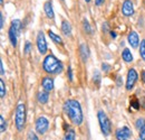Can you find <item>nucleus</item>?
I'll return each instance as SVG.
<instances>
[{
    "instance_id": "1",
    "label": "nucleus",
    "mask_w": 145,
    "mask_h": 140,
    "mask_svg": "<svg viewBox=\"0 0 145 140\" xmlns=\"http://www.w3.org/2000/svg\"><path fill=\"white\" fill-rule=\"evenodd\" d=\"M65 112L69 117L71 121L76 125H80L83 122V111L82 106L76 100H67L64 104Z\"/></svg>"
},
{
    "instance_id": "2",
    "label": "nucleus",
    "mask_w": 145,
    "mask_h": 140,
    "mask_svg": "<svg viewBox=\"0 0 145 140\" xmlns=\"http://www.w3.org/2000/svg\"><path fill=\"white\" fill-rule=\"evenodd\" d=\"M42 69L47 73L58 74V73H61V71H63V64L55 57L54 55H48L44 59Z\"/></svg>"
},
{
    "instance_id": "3",
    "label": "nucleus",
    "mask_w": 145,
    "mask_h": 140,
    "mask_svg": "<svg viewBox=\"0 0 145 140\" xmlns=\"http://www.w3.org/2000/svg\"><path fill=\"white\" fill-rule=\"evenodd\" d=\"M26 122V106L24 103H19L16 108V127L21 131Z\"/></svg>"
},
{
    "instance_id": "4",
    "label": "nucleus",
    "mask_w": 145,
    "mask_h": 140,
    "mask_svg": "<svg viewBox=\"0 0 145 140\" xmlns=\"http://www.w3.org/2000/svg\"><path fill=\"white\" fill-rule=\"evenodd\" d=\"M97 118H98L99 125H101V130H102L103 135L104 136H108L109 133H110V131H112V124H110L108 117L103 111H99L97 113Z\"/></svg>"
},
{
    "instance_id": "5",
    "label": "nucleus",
    "mask_w": 145,
    "mask_h": 140,
    "mask_svg": "<svg viewBox=\"0 0 145 140\" xmlns=\"http://www.w3.org/2000/svg\"><path fill=\"white\" fill-rule=\"evenodd\" d=\"M48 125H49V122H48L47 118L39 117L36 120V131L38 133H40V135H44L47 131Z\"/></svg>"
},
{
    "instance_id": "6",
    "label": "nucleus",
    "mask_w": 145,
    "mask_h": 140,
    "mask_svg": "<svg viewBox=\"0 0 145 140\" xmlns=\"http://www.w3.org/2000/svg\"><path fill=\"white\" fill-rule=\"evenodd\" d=\"M137 72L134 70V69H131L127 73V80H126V90H132L135 82L137 81Z\"/></svg>"
},
{
    "instance_id": "7",
    "label": "nucleus",
    "mask_w": 145,
    "mask_h": 140,
    "mask_svg": "<svg viewBox=\"0 0 145 140\" xmlns=\"http://www.w3.org/2000/svg\"><path fill=\"white\" fill-rule=\"evenodd\" d=\"M37 47L40 54H45L47 52V43H46V38L42 32H39L37 35Z\"/></svg>"
},
{
    "instance_id": "8",
    "label": "nucleus",
    "mask_w": 145,
    "mask_h": 140,
    "mask_svg": "<svg viewBox=\"0 0 145 140\" xmlns=\"http://www.w3.org/2000/svg\"><path fill=\"white\" fill-rule=\"evenodd\" d=\"M122 13L126 17H129L134 14V6L131 0H124V2L122 5Z\"/></svg>"
},
{
    "instance_id": "9",
    "label": "nucleus",
    "mask_w": 145,
    "mask_h": 140,
    "mask_svg": "<svg viewBox=\"0 0 145 140\" xmlns=\"http://www.w3.org/2000/svg\"><path fill=\"white\" fill-rule=\"evenodd\" d=\"M127 42L133 48H136L140 44V38H138L137 33L136 32H131L127 36Z\"/></svg>"
},
{
    "instance_id": "10",
    "label": "nucleus",
    "mask_w": 145,
    "mask_h": 140,
    "mask_svg": "<svg viewBox=\"0 0 145 140\" xmlns=\"http://www.w3.org/2000/svg\"><path fill=\"white\" fill-rule=\"evenodd\" d=\"M131 137V131L127 127H123L122 129H118L116 131V138L117 140H127Z\"/></svg>"
},
{
    "instance_id": "11",
    "label": "nucleus",
    "mask_w": 145,
    "mask_h": 140,
    "mask_svg": "<svg viewBox=\"0 0 145 140\" xmlns=\"http://www.w3.org/2000/svg\"><path fill=\"white\" fill-rule=\"evenodd\" d=\"M41 85H42V88H44V90H45L46 92H50V91L54 88V80H53L52 77L46 76V77L42 79Z\"/></svg>"
},
{
    "instance_id": "12",
    "label": "nucleus",
    "mask_w": 145,
    "mask_h": 140,
    "mask_svg": "<svg viewBox=\"0 0 145 140\" xmlns=\"http://www.w3.org/2000/svg\"><path fill=\"white\" fill-rule=\"evenodd\" d=\"M44 10H45V14H46V16L48 18L53 19L55 17V13L54 9H53V2L52 1H47L44 5Z\"/></svg>"
},
{
    "instance_id": "13",
    "label": "nucleus",
    "mask_w": 145,
    "mask_h": 140,
    "mask_svg": "<svg viewBox=\"0 0 145 140\" xmlns=\"http://www.w3.org/2000/svg\"><path fill=\"white\" fill-rule=\"evenodd\" d=\"M79 54H80V57L84 62L87 61V58L89 57V48L86 44H82L80 47H79Z\"/></svg>"
},
{
    "instance_id": "14",
    "label": "nucleus",
    "mask_w": 145,
    "mask_h": 140,
    "mask_svg": "<svg viewBox=\"0 0 145 140\" xmlns=\"http://www.w3.org/2000/svg\"><path fill=\"white\" fill-rule=\"evenodd\" d=\"M61 32L65 36H71L72 35V26L67 20H64L61 22Z\"/></svg>"
},
{
    "instance_id": "15",
    "label": "nucleus",
    "mask_w": 145,
    "mask_h": 140,
    "mask_svg": "<svg viewBox=\"0 0 145 140\" xmlns=\"http://www.w3.org/2000/svg\"><path fill=\"white\" fill-rule=\"evenodd\" d=\"M8 35H9V39H10L11 45H12L14 47H16V46H17V37H18V34L15 32V29H14L11 26H10V28H9Z\"/></svg>"
},
{
    "instance_id": "16",
    "label": "nucleus",
    "mask_w": 145,
    "mask_h": 140,
    "mask_svg": "<svg viewBox=\"0 0 145 140\" xmlns=\"http://www.w3.org/2000/svg\"><path fill=\"white\" fill-rule=\"evenodd\" d=\"M122 57H123L124 62H126V63H131V62L133 61V55H132V53H131V51H129L128 48H125V50L123 51Z\"/></svg>"
},
{
    "instance_id": "17",
    "label": "nucleus",
    "mask_w": 145,
    "mask_h": 140,
    "mask_svg": "<svg viewBox=\"0 0 145 140\" xmlns=\"http://www.w3.org/2000/svg\"><path fill=\"white\" fill-rule=\"evenodd\" d=\"M48 99H49V95H48V92H40L38 94V101L42 104H46L48 102Z\"/></svg>"
},
{
    "instance_id": "18",
    "label": "nucleus",
    "mask_w": 145,
    "mask_h": 140,
    "mask_svg": "<svg viewBox=\"0 0 145 140\" xmlns=\"http://www.w3.org/2000/svg\"><path fill=\"white\" fill-rule=\"evenodd\" d=\"M11 27L15 29V32L19 35V34H20V29H21V21H20L19 19L12 20V22H11Z\"/></svg>"
},
{
    "instance_id": "19",
    "label": "nucleus",
    "mask_w": 145,
    "mask_h": 140,
    "mask_svg": "<svg viewBox=\"0 0 145 140\" xmlns=\"http://www.w3.org/2000/svg\"><path fill=\"white\" fill-rule=\"evenodd\" d=\"M48 35L50 37V39L54 42V43H57V44H60L63 40H61V38H60V36L56 35L54 32H52V30H49L48 32Z\"/></svg>"
},
{
    "instance_id": "20",
    "label": "nucleus",
    "mask_w": 145,
    "mask_h": 140,
    "mask_svg": "<svg viewBox=\"0 0 145 140\" xmlns=\"http://www.w3.org/2000/svg\"><path fill=\"white\" fill-rule=\"evenodd\" d=\"M75 137H76L75 131L71 129V130H68V131L66 132V135H65V137H64V140H75Z\"/></svg>"
},
{
    "instance_id": "21",
    "label": "nucleus",
    "mask_w": 145,
    "mask_h": 140,
    "mask_svg": "<svg viewBox=\"0 0 145 140\" xmlns=\"http://www.w3.org/2000/svg\"><path fill=\"white\" fill-rule=\"evenodd\" d=\"M140 54H141L142 59L145 62V39H143L140 44Z\"/></svg>"
},
{
    "instance_id": "22",
    "label": "nucleus",
    "mask_w": 145,
    "mask_h": 140,
    "mask_svg": "<svg viewBox=\"0 0 145 140\" xmlns=\"http://www.w3.org/2000/svg\"><path fill=\"white\" fill-rule=\"evenodd\" d=\"M83 27H84V30H85L87 34H89V35H91V25H89V22H88L86 19H84V20H83Z\"/></svg>"
},
{
    "instance_id": "23",
    "label": "nucleus",
    "mask_w": 145,
    "mask_h": 140,
    "mask_svg": "<svg viewBox=\"0 0 145 140\" xmlns=\"http://www.w3.org/2000/svg\"><path fill=\"white\" fill-rule=\"evenodd\" d=\"M6 95V87H5V83L2 80H0V96L1 98H5Z\"/></svg>"
},
{
    "instance_id": "24",
    "label": "nucleus",
    "mask_w": 145,
    "mask_h": 140,
    "mask_svg": "<svg viewBox=\"0 0 145 140\" xmlns=\"http://www.w3.org/2000/svg\"><path fill=\"white\" fill-rule=\"evenodd\" d=\"M0 124H1V128H0L1 132H5L6 129H7V123H6V121H5V119H3L2 116H0Z\"/></svg>"
},
{
    "instance_id": "25",
    "label": "nucleus",
    "mask_w": 145,
    "mask_h": 140,
    "mask_svg": "<svg viewBox=\"0 0 145 140\" xmlns=\"http://www.w3.org/2000/svg\"><path fill=\"white\" fill-rule=\"evenodd\" d=\"M140 140H145V124L140 129Z\"/></svg>"
},
{
    "instance_id": "26",
    "label": "nucleus",
    "mask_w": 145,
    "mask_h": 140,
    "mask_svg": "<svg viewBox=\"0 0 145 140\" xmlns=\"http://www.w3.org/2000/svg\"><path fill=\"white\" fill-rule=\"evenodd\" d=\"M145 124V120L144 119H138L137 121H136V127L138 128V129H141L143 125Z\"/></svg>"
},
{
    "instance_id": "27",
    "label": "nucleus",
    "mask_w": 145,
    "mask_h": 140,
    "mask_svg": "<svg viewBox=\"0 0 145 140\" xmlns=\"http://www.w3.org/2000/svg\"><path fill=\"white\" fill-rule=\"evenodd\" d=\"M30 50H31V44L29 42H27L26 43V46H25V53L28 54V53L30 52Z\"/></svg>"
},
{
    "instance_id": "28",
    "label": "nucleus",
    "mask_w": 145,
    "mask_h": 140,
    "mask_svg": "<svg viewBox=\"0 0 145 140\" xmlns=\"http://www.w3.org/2000/svg\"><path fill=\"white\" fill-rule=\"evenodd\" d=\"M68 77H69V81H72V70L71 66L68 67Z\"/></svg>"
},
{
    "instance_id": "29",
    "label": "nucleus",
    "mask_w": 145,
    "mask_h": 140,
    "mask_svg": "<svg viewBox=\"0 0 145 140\" xmlns=\"http://www.w3.org/2000/svg\"><path fill=\"white\" fill-rule=\"evenodd\" d=\"M103 32H104V33L108 32V24H107V22H104V24H103Z\"/></svg>"
},
{
    "instance_id": "30",
    "label": "nucleus",
    "mask_w": 145,
    "mask_h": 140,
    "mask_svg": "<svg viewBox=\"0 0 145 140\" xmlns=\"http://www.w3.org/2000/svg\"><path fill=\"white\" fill-rule=\"evenodd\" d=\"M29 137H30V140H39L38 137L36 136V133H34V132H31V133L29 135Z\"/></svg>"
},
{
    "instance_id": "31",
    "label": "nucleus",
    "mask_w": 145,
    "mask_h": 140,
    "mask_svg": "<svg viewBox=\"0 0 145 140\" xmlns=\"http://www.w3.org/2000/svg\"><path fill=\"white\" fill-rule=\"evenodd\" d=\"M0 20H1V24H0V27L2 28V27H3V25H5V18H3V15H2V14H0Z\"/></svg>"
},
{
    "instance_id": "32",
    "label": "nucleus",
    "mask_w": 145,
    "mask_h": 140,
    "mask_svg": "<svg viewBox=\"0 0 145 140\" xmlns=\"http://www.w3.org/2000/svg\"><path fill=\"white\" fill-rule=\"evenodd\" d=\"M102 67H103V70L105 71V72H108V71H109V67H110V66H109V65H107V64H104V63H103Z\"/></svg>"
},
{
    "instance_id": "33",
    "label": "nucleus",
    "mask_w": 145,
    "mask_h": 140,
    "mask_svg": "<svg viewBox=\"0 0 145 140\" xmlns=\"http://www.w3.org/2000/svg\"><path fill=\"white\" fill-rule=\"evenodd\" d=\"M0 69H1V75H3V74H5V69H3L2 62H0Z\"/></svg>"
},
{
    "instance_id": "34",
    "label": "nucleus",
    "mask_w": 145,
    "mask_h": 140,
    "mask_svg": "<svg viewBox=\"0 0 145 140\" xmlns=\"http://www.w3.org/2000/svg\"><path fill=\"white\" fill-rule=\"evenodd\" d=\"M103 2H104V0H95V3H96V6H101Z\"/></svg>"
},
{
    "instance_id": "35",
    "label": "nucleus",
    "mask_w": 145,
    "mask_h": 140,
    "mask_svg": "<svg viewBox=\"0 0 145 140\" xmlns=\"http://www.w3.org/2000/svg\"><path fill=\"white\" fill-rule=\"evenodd\" d=\"M142 80H143V82L145 83V71L142 72Z\"/></svg>"
},
{
    "instance_id": "36",
    "label": "nucleus",
    "mask_w": 145,
    "mask_h": 140,
    "mask_svg": "<svg viewBox=\"0 0 145 140\" xmlns=\"http://www.w3.org/2000/svg\"><path fill=\"white\" fill-rule=\"evenodd\" d=\"M110 36H112L113 38H115V37H116V34H115L114 32H110Z\"/></svg>"
},
{
    "instance_id": "37",
    "label": "nucleus",
    "mask_w": 145,
    "mask_h": 140,
    "mask_svg": "<svg viewBox=\"0 0 145 140\" xmlns=\"http://www.w3.org/2000/svg\"><path fill=\"white\" fill-rule=\"evenodd\" d=\"M0 3H1V6H3V0H0Z\"/></svg>"
},
{
    "instance_id": "38",
    "label": "nucleus",
    "mask_w": 145,
    "mask_h": 140,
    "mask_svg": "<svg viewBox=\"0 0 145 140\" xmlns=\"http://www.w3.org/2000/svg\"><path fill=\"white\" fill-rule=\"evenodd\" d=\"M85 1H86V2H89V1H91V0H85Z\"/></svg>"
},
{
    "instance_id": "39",
    "label": "nucleus",
    "mask_w": 145,
    "mask_h": 140,
    "mask_svg": "<svg viewBox=\"0 0 145 140\" xmlns=\"http://www.w3.org/2000/svg\"><path fill=\"white\" fill-rule=\"evenodd\" d=\"M63 1H64V0H63Z\"/></svg>"
}]
</instances>
